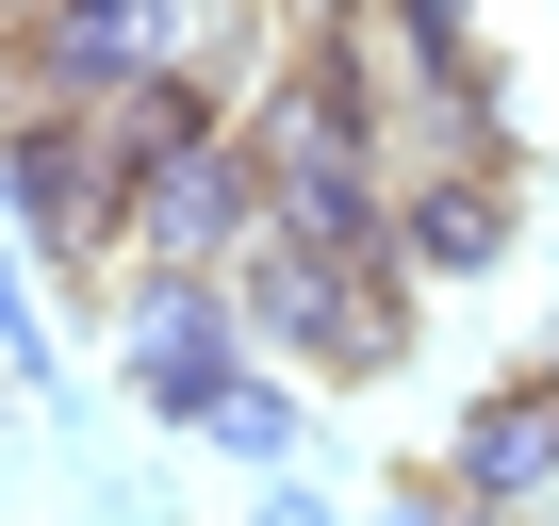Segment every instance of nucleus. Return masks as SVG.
<instances>
[{"label":"nucleus","mask_w":559,"mask_h":526,"mask_svg":"<svg viewBox=\"0 0 559 526\" xmlns=\"http://www.w3.org/2000/svg\"><path fill=\"white\" fill-rule=\"evenodd\" d=\"M230 280H247V330L297 379H395L412 313H428V280H395V263H362V247H313V230H247Z\"/></svg>","instance_id":"1"},{"label":"nucleus","mask_w":559,"mask_h":526,"mask_svg":"<svg viewBox=\"0 0 559 526\" xmlns=\"http://www.w3.org/2000/svg\"><path fill=\"white\" fill-rule=\"evenodd\" d=\"M510 230H526V181L510 165H428V181H395V280L477 297L493 263H510Z\"/></svg>","instance_id":"5"},{"label":"nucleus","mask_w":559,"mask_h":526,"mask_svg":"<svg viewBox=\"0 0 559 526\" xmlns=\"http://www.w3.org/2000/svg\"><path fill=\"white\" fill-rule=\"evenodd\" d=\"M247 526H346V510H330V493H313V477H297V461H280V477H263V510H247Z\"/></svg>","instance_id":"10"},{"label":"nucleus","mask_w":559,"mask_h":526,"mask_svg":"<svg viewBox=\"0 0 559 526\" xmlns=\"http://www.w3.org/2000/svg\"><path fill=\"white\" fill-rule=\"evenodd\" d=\"M247 362H263V330H247V280H230V263H148V280L116 297V379H132L148 428L198 444V411H214Z\"/></svg>","instance_id":"3"},{"label":"nucleus","mask_w":559,"mask_h":526,"mask_svg":"<svg viewBox=\"0 0 559 526\" xmlns=\"http://www.w3.org/2000/svg\"><path fill=\"white\" fill-rule=\"evenodd\" d=\"M198 444H214V461H247V477H280V461L313 444V395H297V362L263 346V362H247V379H230V395L198 411Z\"/></svg>","instance_id":"7"},{"label":"nucleus","mask_w":559,"mask_h":526,"mask_svg":"<svg viewBox=\"0 0 559 526\" xmlns=\"http://www.w3.org/2000/svg\"><path fill=\"white\" fill-rule=\"evenodd\" d=\"M444 477H461L477 510L543 526V510H559V379H543V362L477 379V395H461V428H444Z\"/></svg>","instance_id":"4"},{"label":"nucleus","mask_w":559,"mask_h":526,"mask_svg":"<svg viewBox=\"0 0 559 526\" xmlns=\"http://www.w3.org/2000/svg\"><path fill=\"white\" fill-rule=\"evenodd\" d=\"M247 230H263V148L214 132V148H181L132 198V280H148V263H247Z\"/></svg>","instance_id":"6"},{"label":"nucleus","mask_w":559,"mask_h":526,"mask_svg":"<svg viewBox=\"0 0 559 526\" xmlns=\"http://www.w3.org/2000/svg\"><path fill=\"white\" fill-rule=\"evenodd\" d=\"M0 379H17V395H34L50 428L83 411V395H67V346H50V313H34V297H17V313H0Z\"/></svg>","instance_id":"8"},{"label":"nucleus","mask_w":559,"mask_h":526,"mask_svg":"<svg viewBox=\"0 0 559 526\" xmlns=\"http://www.w3.org/2000/svg\"><path fill=\"white\" fill-rule=\"evenodd\" d=\"M543 379H559V313H543Z\"/></svg>","instance_id":"11"},{"label":"nucleus","mask_w":559,"mask_h":526,"mask_svg":"<svg viewBox=\"0 0 559 526\" xmlns=\"http://www.w3.org/2000/svg\"><path fill=\"white\" fill-rule=\"evenodd\" d=\"M0 198H17V263L50 280H132V181L99 165V116L83 99H17L0 116Z\"/></svg>","instance_id":"2"},{"label":"nucleus","mask_w":559,"mask_h":526,"mask_svg":"<svg viewBox=\"0 0 559 526\" xmlns=\"http://www.w3.org/2000/svg\"><path fill=\"white\" fill-rule=\"evenodd\" d=\"M395 34H428L444 67H493V50H477V0H395Z\"/></svg>","instance_id":"9"}]
</instances>
